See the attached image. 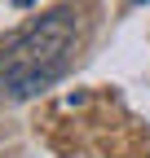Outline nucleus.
Masks as SVG:
<instances>
[{
  "label": "nucleus",
  "instance_id": "2",
  "mask_svg": "<svg viewBox=\"0 0 150 158\" xmlns=\"http://www.w3.org/2000/svg\"><path fill=\"white\" fill-rule=\"evenodd\" d=\"M62 75H66V62H9L0 75V92L9 101H31L35 92L58 84Z\"/></svg>",
  "mask_w": 150,
  "mask_h": 158
},
{
  "label": "nucleus",
  "instance_id": "1",
  "mask_svg": "<svg viewBox=\"0 0 150 158\" xmlns=\"http://www.w3.org/2000/svg\"><path fill=\"white\" fill-rule=\"evenodd\" d=\"M71 40H75V13L58 5L53 13L35 18L27 31L9 35L0 44L5 62H71Z\"/></svg>",
  "mask_w": 150,
  "mask_h": 158
},
{
  "label": "nucleus",
  "instance_id": "3",
  "mask_svg": "<svg viewBox=\"0 0 150 158\" xmlns=\"http://www.w3.org/2000/svg\"><path fill=\"white\" fill-rule=\"evenodd\" d=\"M13 5H18V9H31V5H35V0H13Z\"/></svg>",
  "mask_w": 150,
  "mask_h": 158
},
{
  "label": "nucleus",
  "instance_id": "4",
  "mask_svg": "<svg viewBox=\"0 0 150 158\" xmlns=\"http://www.w3.org/2000/svg\"><path fill=\"white\" fill-rule=\"evenodd\" d=\"M128 5H133V9H141V5H150V0H128Z\"/></svg>",
  "mask_w": 150,
  "mask_h": 158
}]
</instances>
